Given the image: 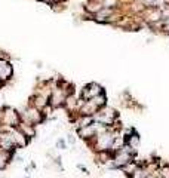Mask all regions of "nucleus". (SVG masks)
Instances as JSON below:
<instances>
[{
  "mask_svg": "<svg viewBox=\"0 0 169 178\" xmlns=\"http://www.w3.org/2000/svg\"><path fill=\"white\" fill-rule=\"evenodd\" d=\"M102 94V88L98 85V83H89L88 86H85L83 92H82V100H90L92 97L95 95H100Z\"/></svg>",
  "mask_w": 169,
  "mask_h": 178,
  "instance_id": "5",
  "label": "nucleus"
},
{
  "mask_svg": "<svg viewBox=\"0 0 169 178\" xmlns=\"http://www.w3.org/2000/svg\"><path fill=\"white\" fill-rule=\"evenodd\" d=\"M67 92H65V89L62 88H56L52 91V94H51V97H49V105L51 107H61V105H64V102H65V98H67Z\"/></svg>",
  "mask_w": 169,
  "mask_h": 178,
  "instance_id": "2",
  "label": "nucleus"
},
{
  "mask_svg": "<svg viewBox=\"0 0 169 178\" xmlns=\"http://www.w3.org/2000/svg\"><path fill=\"white\" fill-rule=\"evenodd\" d=\"M12 135V140L15 143V147H25L27 143H28V138L24 135L19 129H8Z\"/></svg>",
  "mask_w": 169,
  "mask_h": 178,
  "instance_id": "6",
  "label": "nucleus"
},
{
  "mask_svg": "<svg viewBox=\"0 0 169 178\" xmlns=\"http://www.w3.org/2000/svg\"><path fill=\"white\" fill-rule=\"evenodd\" d=\"M68 141H70L71 144H74V143H76V140H74V137H73V135H70V137H68Z\"/></svg>",
  "mask_w": 169,
  "mask_h": 178,
  "instance_id": "12",
  "label": "nucleus"
},
{
  "mask_svg": "<svg viewBox=\"0 0 169 178\" xmlns=\"http://www.w3.org/2000/svg\"><path fill=\"white\" fill-rule=\"evenodd\" d=\"M18 129L27 137V138H31L36 135V131H34V125H30L27 122H19L18 123Z\"/></svg>",
  "mask_w": 169,
  "mask_h": 178,
  "instance_id": "8",
  "label": "nucleus"
},
{
  "mask_svg": "<svg viewBox=\"0 0 169 178\" xmlns=\"http://www.w3.org/2000/svg\"><path fill=\"white\" fill-rule=\"evenodd\" d=\"M144 2H146V3H148V5H153V3H154V0H144Z\"/></svg>",
  "mask_w": 169,
  "mask_h": 178,
  "instance_id": "13",
  "label": "nucleus"
},
{
  "mask_svg": "<svg viewBox=\"0 0 169 178\" xmlns=\"http://www.w3.org/2000/svg\"><path fill=\"white\" fill-rule=\"evenodd\" d=\"M160 178H169V166H163L160 169Z\"/></svg>",
  "mask_w": 169,
  "mask_h": 178,
  "instance_id": "10",
  "label": "nucleus"
},
{
  "mask_svg": "<svg viewBox=\"0 0 169 178\" xmlns=\"http://www.w3.org/2000/svg\"><path fill=\"white\" fill-rule=\"evenodd\" d=\"M19 119H21V116H19L15 110L6 109L5 113H3V119H2V122L5 123L6 126H9V128H15V126H18Z\"/></svg>",
  "mask_w": 169,
  "mask_h": 178,
  "instance_id": "3",
  "label": "nucleus"
},
{
  "mask_svg": "<svg viewBox=\"0 0 169 178\" xmlns=\"http://www.w3.org/2000/svg\"><path fill=\"white\" fill-rule=\"evenodd\" d=\"M147 174H148V171H147L146 168L143 166V165H138L134 169V172L129 175V178H146Z\"/></svg>",
  "mask_w": 169,
  "mask_h": 178,
  "instance_id": "9",
  "label": "nucleus"
},
{
  "mask_svg": "<svg viewBox=\"0 0 169 178\" xmlns=\"http://www.w3.org/2000/svg\"><path fill=\"white\" fill-rule=\"evenodd\" d=\"M0 148L5 151H11V153L15 150V143L12 140V135L9 131L0 132Z\"/></svg>",
  "mask_w": 169,
  "mask_h": 178,
  "instance_id": "4",
  "label": "nucleus"
},
{
  "mask_svg": "<svg viewBox=\"0 0 169 178\" xmlns=\"http://www.w3.org/2000/svg\"><path fill=\"white\" fill-rule=\"evenodd\" d=\"M56 145H58V148H61V150H64V148H67V144H65V141H64V140H58V143H56Z\"/></svg>",
  "mask_w": 169,
  "mask_h": 178,
  "instance_id": "11",
  "label": "nucleus"
},
{
  "mask_svg": "<svg viewBox=\"0 0 169 178\" xmlns=\"http://www.w3.org/2000/svg\"><path fill=\"white\" fill-rule=\"evenodd\" d=\"M21 119H23V122H27V123H30V125H36V123H40L43 120V113L31 105V107H28V109L24 110Z\"/></svg>",
  "mask_w": 169,
  "mask_h": 178,
  "instance_id": "1",
  "label": "nucleus"
},
{
  "mask_svg": "<svg viewBox=\"0 0 169 178\" xmlns=\"http://www.w3.org/2000/svg\"><path fill=\"white\" fill-rule=\"evenodd\" d=\"M12 66L5 61V59H0V82H5L12 76Z\"/></svg>",
  "mask_w": 169,
  "mask_h": 178,
  "instance_id": "7",
  "label": "nucleus"
}]
</instances>
